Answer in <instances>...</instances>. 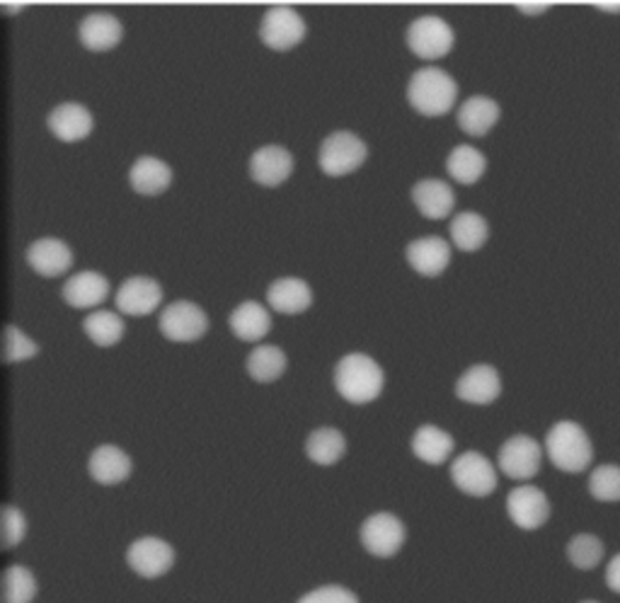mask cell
Segmentation results:
<instances>
[{"mask_svg":"<svg viewBox=\"0 0 620 603\" xmlns=\"http://www.w3.org/2000/svg\"><path fill=\"white\" fill-rule=\"evenodd\" d=\"M335 388L342 398L351 405H367L381 396L383 390V369L361 352L345 354L335 366Z\"/></svg>","mask_w":620,"mask_h":603,"instance_id":"1","label":"cell"},{"mask_svg":"<svg viewBox=\"0 0 620 603\" xmlns=\"http://www.w3.org/2000/svg\"><path fill=\"white\" fill-rule=\"evenodd\" d=\"M546 454L562 473H584L594 460V444L582 424L560 420L546 436Z\"/></svg>","mask_w":620,"mask_h":603,"instance_id":"2","label":"cell"},{"mask_svg":"<svg viewBox=\"0 0 620 603\" xmlns=\"http://www.w3.org/2000/svg\"><path fill=\"white\" fill-rule=\"evenodd\" d=\"M407 102L422 117H441L456 102L458 87L446 71L441 69H419L407 81Z\"/></svg>","mask_w":620,"mask_h":603,"instance_id":"3","label":"cell"},{"mask_svg":"<svg viewBox=\"0 0 620 603\" xmlns=\"http://www.w3.org/2000/svg\"><path fill=\"white\" fill-rule=\"evenodd\" d=\"M369 156V148L351 131H332L323 138L318 150V166L327 178H345L349 172H357Z\"/></svg>","mask_w":620,"mask_h":603,"instance_id":"4","label":"cell"},{"mask_svg":"<svg viewBox=\"0 0 620 603\" xmlns=\"http://www.w3.org/2000/svg\"><path fill=\"white\" fill-rule=\"evenodd\" d=\"M359 539L363 551L373 557H381V560H391L401 547L405 545L407 531L405 523L395 517L391 511H375L371 517L363 519Z\"/></svg>","mask_w":620,"mask_h":603,"instance_id":"5","label":"cell"},{"mask_svg":"<svg viewBox=\"0 0 620 603\" xmlns=\"http://www.w3.org/2000/svg\"><path fill=\"white\" fill-rule=\"evenodd\" d=\"M407 49L415 53L417 59L437 61L453 49V29L446 20L439 15H422L415 22H409L405 32Z\"/></svg>","mask_w":620,"mask_h":603,"instance_id":"6","label":"cell"},{"mask_svg":"<svg viewBox=\"0 0 620 603\" xmlns=\"http://www.w3.org/2000/svg\"><path fill=\"white\" fill-rule=\"evenodd\" d=\"M306 37V22L289 5H272L260 22V39L272 51H289Z\"/></svg>","mask_w":620,"mask_h":603,"instance_id":"7","label":"cell"},{"mask_svg":"<svg viewBox=\"0 0 620 603\" xmlns=\"http://www.w3.org/2000/svg\"><path fill=\"white\" fill-rule=\"evenodd\" d=\"M449 473L453 485L468 497H490L497 490V470L490 460L478 451L461 454L451 463Z\"/></svg>","mask_w":620,"mask_h":603,"instance_id":"8","label":"cell"},{"mask_svg":"<svg viewBox=\"0 0 620 603\" xmlns=\"http://www.w3.org/2000/svg\"><path fill=\"white\" fill-rule=\"evenodd\" d=\"M158 330L170 342H196L208 330L204 311L190 301H172L158 315Z\"/></svg>","mask_w":620,"mask_h":603,"instance_id":"9","label":"cell"},{"mask_svg":"<svg viewBox=\"0 0 620 603\" xmlns=\"http://www.w3.org/2000/svg\"><path fill=\"white\" fill-rule=\"evenodd\" d=\"M497 463H500V470L506 478L526 482L538 475L542 463V448L534 436L514 434L502 444Z\"/></svg>","mask_w":620,"mask_h":603,"instance_id":"10","label":"cell"},{"mask_svg":"<svg viewBox=\"0 0 620 603\" xmlns=\"http://www.w3.org/2000/svg\"><path fill=\"white\" fill-rule=\"evenodd\" d=\"M127 565L143 579H160L175 565V547L158 535H143L127 547Z\"/></svg>","mask_w":620,"mask_h":603,"instance_id":"11","label":"cell"},{"mask_svg":"<svg viewBox=\"0 0 620 603\" xmlns=\"http://www.w3.org/2000/svg\"><path fill=\"white\" fill-rule=\"evenodd\" d=\"M506 514L518 529L536 531L550 519V502L540 487L518 485L506 495Z\"/></svg>","mask_w":620,"mask_h":603,"instance_id":"12","label":"cell"},{"mask_svg":"<svg viewBox=\"0 0 620 603\" xmlns=\"http://www.w3.org/2000/svg\"><path fill=\"white\" fill-rule=\"evenodd\" d=\"M250 178L260 188H279L294 172V158L284 146H262L250 156Z\"/></svg>","mask_w":620,"mask_h":603,"instance_id":"13","label":"cell"},{"mask_svg":"<svg viewBox=\"0 0 620 603\" xmlns=\"http://www.w3.org/2000/svg\"><path fill=\"white\" fill-rule=\"evenodd\" d=\"M160 299H163V291H160L158 281L151 277H129L121 281V287L117 289L115 303H117L119 313L143 317L158 309Z\"/></svg>","mask_w":620,"mask_h":603,"instance_id":"14","label":"cell"},{"mask_svg":"<svg viewBox=\"0 0 620 603\" xmlns=\"http://www.w3.org/2000/svg\"><path fill=\"white\" fill-rule=\"evenodd\" d=\"M456 396L470 405H492L502 396V378L490 364H475L456 381Z\"/></svg>","mask_w":620,"mask_h":603,"instance_id":"15","label":"cell"},{"mask_svg":"<svg viewBox=\"0 0 620 603\" xmlns=\"http://www.w3.org/2000/svg\"><path fill=\"white\" fill-rule=\"evenodd\" d=\"M405 260L407 265L417 274H422V277H439V274L449 267L451 248L446 245L444 238L425 236L407 243Z\"/></svg>","mask_w":620,"mask_h":603,"instance_id":"16","label":"cell"},{"mask_svg":"<svg viewBox=\"0 0 620 603\" xmlns=\"http://www.w3.org/2000/svg\"><path fill=\"white\" fill-rule=\"evenodd\" d=\"M25 260L32 272H37L39 277L53 279L71 267L73 252L59 238H39L27 248Z\"/></svg>","mask_w":620,"mask_h":603,"instance_id":"17","label":"cell"},{"mask_svg":"<svg viewBox=\"0 0 620 603\" xmlns=\"http://www.w3.org/2000/svg\"><path fill=\"white\" fill-rule=\"evenodd\" d=\"M47 126L63 144H75L93 131V114L78 102H61L49 112Z\"/></svg>","mask_w":620,"mask_h":603,"instance_id":"18","label":"cell"},{"mask_svg":"<svg viewBox=\"0 0 620 603\" xmlns=\"http://www.w3.org/2000/svg\"><path fill=\"white\" fill-rule=\"evenodd\" d=\"M409 196H413L417 212L429 218V221H441V218H446L453 212V204H456L453 190L444 180L437 178L415 182V188L409 190Z\"/></svg>","mask_w":620,"mask_h":603,"instance_id":"19","label":"cell"},{"mask_svg":"<svg viewBox=\"0 0 620 603\" xmlns=\"http://www.w3.org/2000/svg\"><path fill=\"white\" fill-rule=\"evenodd\" d=\"M87 473L97 485H119L131 475V458L115 444L97 446L87 460Z\"/></svg>","mask_w":620,"mask_h":603,"instance_id":"20","label":"cell"},{"mask_svg":"<svg viewBox=\"0 0 620 603\" xmlns=\"http://www.w3.org/2000/svg\"><path fill=\"white\" fill-rule=\"evenodd\" d=\"M78 39L87 51H109L121 41V22L109 13H87L78 25Z\"/></svg>","mask_w":620,"mask_h":603,"instance_id":"21","label":"cell"},{"mask_svg":"<svg viewBox=\"0 0 620 603\" xmlns=\"http://www.w3.org/2000/svg\"><path fill=\"white\" fill-rule=\"evenodd\" d=\"M228 327L240 342H260L272 330V315L258 301H242L228 315Z\"/></svg>","mask_w":620,"mask_h":603,"instance_id":"22","label":"cell"},{"mask_svg":"<svg viewBox=\"0 0 620 603\" xmlns=\"http://www.w3.org/2000/svg\"><path fill=\"white\" fill-rule=\"evenodd\" d=\"M109 293V284L97 272H78L71 279H65L61 287V299L71 305V309H93V305L103 303Z\"/></svg>","mask_w":620,"mask_h":603,"instance_id":"23","label":"cell"},{"mask_svg":"<svg viewBox=\"0 0 620 603\" xmlns=\"http://www.w3.org/2000/svg\"><path fill=\"white\" fill-rule=\"evenodd\" d=\"M500 114H502V109L492 100V97L473 95L458 109V126L463 134L480 138V136L490 134L494 124L500 122Z\"/></svg>","mask_w":620,"mask_h":603,"instance_id":"24","label":"cell"},{"mask_svg":"<svg viewBox=\"0 0 620 603\" xmlns=\"http://www.w3.org/2000/svg\"><path fill=\"white\" fill-rule=\"evenodd\" d=\"M267 303L272 311L282 313V315H298L310 309V303H313V293H310V287L303 279L282 277L270 284Z\"/></svg>","mask_w":620,"mask_h":603,"instance_id":"25","label":"cell"},{"mask_svg":"<svg viewBox=\"0 0 620 603\" xmlns=\"http://www.w3.org/2000/svg\"><path fill=\"white\" fill-rule=\"evenodd\" d=\"M172 170L168 162L153 156H141L134 160V166L129 168V184L131 190L143 196H158L170 188Z\"/></svg>","mask_w":620,"mask_h":603,"instance_id":"26","label":"cell"},{"mask_svg":"<svg viewBox=\"0 0 620 603\" xmlns=\"http://www.w3.org/2000/svg\"><path fill=\"white\" fill-rule=\"evenodd\" d=\"M409 448H413V454L422 460V463L441 466L446 463L453 454V436L434 424H422L417 426V432L413 434Z\"/></svg>","mask_w":620,"mask_h":603,"instance_id":"27","label":"cell"},{"mask_svg":"<svg viewBox=\"0 0 620 603\" xmlns=\"http://www.w3.org/2000/svg\"><path fill=\"white\" fill-rule=\"evenodd\" d=\"M347 454V438L335 426H318L306 438V456L315 466H335Z\"/></svg>","mask_w":620,"mask_h":603,"instance_id":"28","label":"cell"},{"mask_svg":"<svg viewBox=\"0 0 620 603\" xmlns=\"http://www.w3.org/2000/svg\"><path fill=\"white\" fill-rule=\"evenodd\" d=\"M451 243L463 252H475L487 243V236H490V226H487L485 216L475 212H461L453 216V221L449 226Z\"/></svg>","mask_w":620,"mask_h":603,"instance_id":"29","label":"cell"},{"mask_svg":"<svg viewBox=\"0 0 620 603\" xmlns=\"http://www.w3.org/2000/svg\"><path fill=\"white\" fill-rule=\"evenodd\" d=\"M485 170H487V158L473 146L461 144L456 148H451V153L446 156V172L451 174V180L465 184V188L478 182Z\"/></svg>","mask_w":620,"mask_h":603,"instance_id":"30","label":"cell"},{"mask_svg":"<svg viewBox=\"0 0 620 603\" xmlns=\"http://www.w3.org/2000/svg\"><path fill=\"white\" fill-rule=\"evenodd\" d=\"M246 371L252 381L274 383L286 371V354L274 345H258L246 359Z\"/></svg>","mask_w":620,"mask_h":603,"instance_id":"31","label":"cell"},{"mask_svg":"<svg viewBox=\"0 0 620 603\" xmlns=\"http://www.w3.org/2000/svg\"><path fill=\"white\" fill-rule=\"evenodd\" d=\"M83 333L97 347H115L124 335V321L112 311H93L85 315Z\"/></svg>","mask_w":620,"mask_h":603,"instance_id":"32","label":"cell"},{"mask_svg":"<svg viewBox=\"0 0 620 603\" xmlns=\"http://www.w3.org/2000/svg\"><path fill=\"white\" fill-rule=\"evenodd\" d=\"M37 594V579L25 565H10L3 572V603H32Z\"/></svg>","mask_w":620,"mask_h":603,"instance_id":"33","label":"cell"},{"mask_svg":"<svg viewBox=\"0 0 620 603\" xmlns=\"http://www.w3.org/2000/svg\"><path fill=\"white\" fill-rule=\"evenodd\" d=\"M568 560L577 569H594L604 560V543L592 533H580L568 543Z\"/></svg>","mask_w":620,"mask_h":603,"instance_id":"34","label":"cell"},{"mask_svg":"<svg viewBox=\"0 0 620 603\" xmlns=\"http://www.w3.org/2000/svg\"><path fill=\"white\" fill-rule=\"evenodd\" d=\"M589 492L596 502H620V466H599L592 470Z\"/></svg>","mask_w":620,"mask_h":603,"instance_id":"35","label":"cell"},{"mask_svg":"<svg viewBox=\"0 0 620 603\" xmlns=\"http://www.w3.org/2000/svg\"><path fill=\"white\" fill-rule=\"evenodd\" d=\"M35 354H39L37 342H32L25 333H20L17 325L8 323L3 330V364H17V361H27Z\"/></svg>","mask_w":620,"mask_h":603,"instance_id":"36","label":"cell"},{"mask_svg":"<svg viewBox=\"0 0 620 603\" xmlns=\"http://www.w3.org/2000/svg\"><path fill=\"white\" fill-rule=\"evenodd\" d=\"M25 514L15 509L13 504H3V509H0V547H3V551H13V547L25 539Z\"/></svg>","mask_w":620,"mask_h":603,"instance_id":"37","label":"cell"},{"mask_svg":"<svg viewBox=\"0 0 620 603\" xmlns=\"http://www.w3.org/2000/svg\"><path fill=\"white\" fill-rule=\"evenodd\" d=\"M296 603H359L357 594L342 584H325L308 591Z\"/></svg>","mask_w":620,"mask_h":603,"instance_id":"38","label":"cell"},{"mask_svg":"<svg viewBox=\"0 0 620 603\" xmlns=\"http://www.w3.org/2000/svg\"><path fill=\"white\" fill-rule=\"evenodd\" d=\"M606 584L608 589L616 591V594H620V553L606 567Z\"/></svg>","mask_w":620,"mask_h":603,"instance_id":"39","label":"cell"},{"mask_svg":"<svg viewBox=\"0 0 620 603\" xmlns=\"http://www.w3.org/2000/svg\"><path fill=\"white\" fill-rule=\"evenodd\" d=\"M524 15H542L550 8V3H516Z\"/></svg>","mask_w":620,"mask_h":603,"instance_id":"40","label":"cell"},{"mask_svg":"<svg viewBox=\"0 0 620 603\" xmlns=\"http://www.w3.org/2000/svg\"><path fill=\"white\" fill-rule=\"evenodd\" d=\"M596 8L599 10H608V13H620V3H596Z\"/></svg>","mask_w":620,"mask_h":603,"instance_id":"41","label":"cell"},{"mask_svg":"<svg viewBox=\"0 0 620 603\" xmlns=\"http://www.w3.org/2000/svg\"><path fill=\"white\" fill-rule=\"evenodd\" d=\"M0 8L5 10V15H15L13 10H22V3H0Z\"/></svg>","mask_w":620,"mask_h":603,"instance_id":"42","label":"cell"},{"mask_svg":"<svg viewBox=\"0 0 620 603\" xmlns=\"http://www.w3.org/2000/svg\"><path fill=\"white\" fill-rule=\"evenodd\" d=\"M582 603H599V601H582Z\"/></svg>","mask_w":620,"mask_h":603,"instance_id":"43","label":"cell"}]
</instances>
